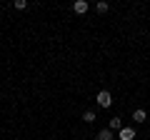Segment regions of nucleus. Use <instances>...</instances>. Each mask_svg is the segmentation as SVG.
<instances>
[{
  "label": "nucleus",
  "mask_w": 150,
  "mask_h": 140,
  "mask_svg": "<svg viewBox=\"0 0 150 140\" xmlns=\"http://www.w3.org/2000/svg\"><path fill=\"white\" fill-rule=\"evenodd\" d=\"M95 103L100 105V108H110V105H112V95H110L108 90H100V93L95 95Z\"/></svg>",
  "instance_id": "1"
},
{
  "label": "nucleus",
  "mask_w": 150,
  "mask_h": 140,
  "mask_svg": "<svg viewBox=\"0 0 150 140\" xmlns=\"http://www.w3.org/2000/svg\"><path fill=\"white\" fill-rule=\"evenodd\" d=\"M73 10L78 13V15H85V13L90 10V3H88V0H75V3H73Z\"/></svg>",
  "instance_id": "2"
},
{
  "label": "nucleus",
  "mask_w": 150,
  "mask_h": 140,
  "mask_svg": "<svg viewBox=\"0 0 150 140\" xmlns=\"http://www.w3.org/2000/svg\"><path fill=\"white\" fill-rule=\"evenodd\" d=\"M120 140H135V128H130V125H123V130L118 133Z\"/></svg>",
  "instance_id": "3"
},
{
  "label": "nucleus",
  "mask_w": 150,
  "mask_h": 140,
  "mask_svg": "<svg viewBox=\"0 0 150 140\" xmlns=\"http://www.w3.org/2000/svg\"><path fill=\"white\" fill-rule=\"evenodd\" d=\"M133 120H135V123H145V120H148V113H145L143 108H138V110L133 113Z\"/></svg>",
  "instance_id": "4"
},
{
  "label": "nucleus",
  "mask_w": 150,
  "mask_h": 140,
  "mask_svg": "<svg viewBox=\"0 0 150 140\" xmlns=\"http://www.w3.org/2000/svg\"><path fill=\"white\" fill-rule=\"evenodd\" d=\"M110 130H118L120 133V130H123V118H112L110 120Z\"/></svg>",
  "instance_id": "5"
},
{
  "label": "nucleus",
  "mask_w": 150,
  "mask_h": 140,
  "mask_svg": "<svg viewBox=\"0 0 150 140\" xmlns=\"http://www.w3.org/2000/svg\"><path fill=\"white\" fill-rule=\"evenodd\" d=\"M98 140H112V130H110V128L100 130V133H98Z\"/></svg>",
  "instance_id": "6"
},
{
  "label": "nucleus",
  "mask_w": 150,
  "mask_h": 140,
  "mask_svg": "<svg viewBox=\"0 0 150 140\" xmlns=\"http://www.w3.org/2000/svg\"><path fill=\"white\" fill-rule=\"evenodd\" d=\"M83 120H85V123H95V113H93V110H85V113H83Z\"/></svg>",
  "instance_id": "7"
},
{
  "label": "nucleus",
  "mask_w": 150,
  "mask_h": 140,
  "mask_svg": "<svg viewBox=\"0 0 150 140\" xmlns=\"http://www.w3.org/2000/svg\"><path fill=\"white\" fill-rule=\"evenodd\" d=\"M95 10H98V13H108V10H110V5H108L105 0H100V3L95 5Z\"/></svg>",
  "instance_id": "8"
},
{
  "label": "nucleus",
  "mask_w": 150,
  "mask_h": 140,
  "mask_svg": "<svg viewBox=\"0 0 150 140\" xmlns=\"http://www.w3.org/2000/svg\"><path fill=\"white\" fill-rule=\"evenodd\" d=\"M13 5H15L18 10H25V8H28V3H25V0H15V3H13Z\"/></svg>",
  "instance_id": "9"
}]
</instances>
